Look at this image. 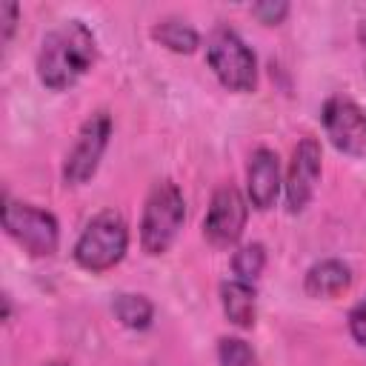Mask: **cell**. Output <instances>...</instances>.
Returning a JSON list of instances; mask_svg holds the SVG:
<instances>
[{"label": "cell", "mask_w": 366, "mask_h": 366, "mask_svg": "<svg viewBox=\"0 0 366 366\" xmlns=\"http://www.w3.org/2000/svg\"><path fill=\"white\" fill-rule=\"evenodd\" d=\"M94 34L80 20H69L43 37L37 54V74L51 92L74 86L94 63Z\"/></svg>", "instance_id": "6da1fadb"}, {"label": "cell", "mask_w": 366, "mask_h": 366, "mask_svg": "<svg viewBox=\"0 0 366 366\" xmlns=\"http://www.w3.org/2000/svg\"><path fill=\"white\" fill-rule=\"evenodd\" d=\"M129 246V229L120 212L106 209L94 214L74 243V260L89 272H106L123 260Z\"/></svg>", "instance_id": "7a4b0ae2"}, {"label": "cell", "mask_w": 366, "mask_h": 366, "mask_svg": "<svg viewBox=\"0 0 366 366\" xmlns=\"http://www.w3.org/2000/svg\"><path fill=\"white\" fill-rule=\"evenodd\" d=\"M183 217H186V203H183L180 189L172 180L157 183L149 192L146 206H143L140 246L149 254H163L174 243V237L183 226Z\"/></svg>", "instance_id": "3957f363"}, {"label": "cell", "mask_w": 366, "mask_h": 366, "mask_svg": "<svg viewBox=\"0 0 366 366\" xmlns=\"http://www.w3.org/2000/svg\"><path fill=\"white\" fill-rule=\"evenodd\" d=\"M206 60L226 89L252 92L257 86V60L237 31L226 26L214 29L206 43Z\"/></svg>", "instance_id": "277c9868"}, {"label": "cell", "mask_w": 366, "mask_h": 366, "mask_svg": "<svg viewBox=\"0 0 366 366\" xmlns=\"http://www.w3.org/2000/svg\"><path fill=\"white\" fill-rule=\"evenodd\" d=\"M3 229H6L9 237H14L34 257L54 254L57 240H60L54 214L43 212V209H37L31 203H20V200H6V206H3Z\"/></svg>", "instance_id": "5b68a950"}, {"label": "cell", "mask_w": 366, "mask_h": 366, "mask_svg": "<svg viewBox=\"0 0 366 366\" xmlns=\"http://www.w3.org/2000/svg\"><path fill=\"white\" fill-rule=\"evenodd\" d=\"M109 134H112V117L106 112H97L83 123L77 143L71 146V152L66 154V163H63V180L69 186H80L97 172L100 157L109 143Z\"/></svg>", "instance_id": "8992f818"}, {"label": "cell", "mask_w": 366, "mask_h": 366, "mask_svg": "<svg viewBox=\"0 0 366 366\" xmlns=\"http://www.w3.org/2000/svg\"><path fill=\"white\" fill-rule=\"evenodd\" d=\"M323 126L332 146L343 154H366V112L352 97H329L323 103Z\"/></svg>", "instance_id": "52a82bcc"}, {"label": "cell", "mask_w": 366, "mask_h": 366, "mask_svg": "<svg viewBox=\"0 0 366 366\" xmlns=\"http://www.w3.org/2000/svg\"><path fill=\"white\" fill-rule=\"evenodd\" d=\"M246 200L234 186H220L212 194L206 220H203V234L214 243V246H232L237 243V237L243 234L246 226Z\"/></svg>", "instance_id": "ba28073f"}, {"label": "cell", "mask_w": 366, "mask_h": 366, "mask_svg": "<svg viewBox=\"0 0 366 366\" xmlns=\"http://www.w3.org/2000/svg\"><path fill=\"white\" fill-rule=\"evenodd\" d=\"M320 177V143L315 137H303L295 146L292 166L286 174V206L289 212H303L315 194Z\"/></svg>", "instance_id": "9c48e42d"}, {"label": "cell", "mask_w": 366, "mask_h": 366, "mask_svg": "<svg viewBox=\"0 0 366 366\" xmlns=\"http://www.w3.org/2000/svg\"><path fill=\"white\" fill-rule=\"evenodd\" d=\"M249 200L254 209L266 212L274 206L277 192H280V166H277V154L272 149H257L249 160Z\"/></svg>", "instance_id": "30bf717a"}, {"label": "cell", "mask_w": 366, "mask_h": 366, "mask_svg": "<svg viewBox=\"0 0 366 366\" xmlns=\"http://www.w3.org/2000/svg\"><path fill=\"white\" fill-rule=\"evenodd\" d=\"M220 300H223V312L226 317L240 326V329H252L254 326V315H257V292L252 283L246 280H226L220 286Z\"/></svg>", "instance_id": "8fae6325"}, {"label": "cell", "mask_w": 366, "mask_h": 366, "mask_svg": "<svg viewBox=\"0 0 366 366\" xmlns=\"http://www.w3.org/2000/svg\"><path fill=\"white\" fill-rule=\"evenodd\" d=\"M352 283V272L340 260H320L306 272V292L312 297H335Z\"/></svg>", "instance_id": "7c38bea8"}, {"label": "cell", "mask_w": 366, "mask_h": 366, "mask_svg": "<svg viewBox=\"0 0 366 366\" xmlns=\"http://www.w3.org/2000/svg\"><path fill=\"white\" fill-rule=\"evenodd\" d=\"M152 37L160 40L166 49L177 51V54H192V51L197 49V43H200L197 31H194L186 20H177V17L160 20V23L152 29Z\"/></svg>", "instance_id": "4fadbf2b"}, {"label": "cell", "mask_w": 366, "mask_h": 366, "mask_svg": "<svg viewBox=\"0 0 366 366\" xmlns=\"http://www.w3.org/2000/svg\"><path fill=\"white\" fill-rule=\"evenodd\" d=\"M114 315L129 329H146L152 323V300L143 295H117L114 297Z\"/></svg>", "instance_id": "5bb4252c"}, {"label": "cell", "mask_w": 366, "mask_h": 366, "mask_svg": "<svg viewBox=\"0 0 366 366\" xmlns=\"http://www.w3.org/2000/svg\"><path fill=\"white\" fill-rule=\"evenodd\" d=\"M266 266V249L260 243H249L243 249L234 252V260H232V269L237 274V280H254Z\"/></svg>", "instance_id": "9a60e30c"}, {"label": "cell", "mask_w": 366, "mask_h": 366, "mask_svg": "<svg viewBox=\"0 0 366 366\" xmlns=\"http://www.w3.org/2000/svg\"><path fill=\"white\" fill-rule=\"evenodd\" d=\"M217 357H220V366H260L252 346L240 337H223L217 346Z\"/></svg>", "instance_id": "2e32d148"}, {"label": "cell", "mask_w": 366, "mask_h": 366, "mask_svg": "<svg viewBox=\"0 0 366 366\" xmlns=\"http://www.w3.org/2000/svg\"><path fill=\"white\" fill-rule=\"evenodd\" d=\"M254 17L260 20V23H266V26H274V23H280L283 17H286V11H289V6L286 3H257L254 9Z\"/></svg>", "instance_id": "e0dca14e"}, {"label": "cell", "mask_w": 366, "mask_h": 366, "mask_svg": "<svg viewBox=\"0 0 366 366\" xmlns=\"http://www.w3.org/2000/svg\"><path fill=\"white\" fill-rule=\"evenodd\" d=\"M349 332L360 346H366V300L349 312Z\"/></svg>", "instance_id": "ac0fdd59"}, {"label": "cell", "mask_w": 366, "mask_h": 366, "mask_svg": "<svg viewBox=\"0 0 366 366\" xmlns=\"http://www.w3.org/2000/svg\"><path fill=\"white\" fill-rule=\"evenodd\" d=\"M0 23H3V40H9L14 31V23H17V3H11V0L0 3Z\"/></svg>", "instance_id": "d6986e66"}, {"label": "cell", "mask_w": 366, "mask_h": 366, "mask_svg": "<svg viewBox=\"0 0 366 366\" xmlns=\"http://www.w3.org/2000/svg\"><path fill=\"white\" fill-rule=\"evenodd\" d=\"M49 366H66V363H49Z\"/></svg>", "instance_id": "ffe728a7"}]
</instances>
